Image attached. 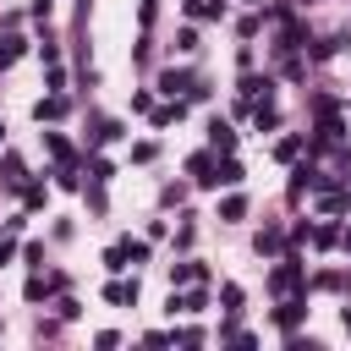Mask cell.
I'll list each match as a JSON object with an SVG mask.
<instances>
[{
  "mask_svg": "<svg viewBox=\"0 0 351 351\" xmlns=\"http://www.w3.org/2000/svg\"><path fill=\"white\" fill-rule=\"evenodd\" d=\"M346 247H351V230H346Z\"/></svg>",
  "mask_w": 351,
  "mask_h": 351,
  "instance_id": "cell-1",
  "label": "cell"
}]
</instances>
